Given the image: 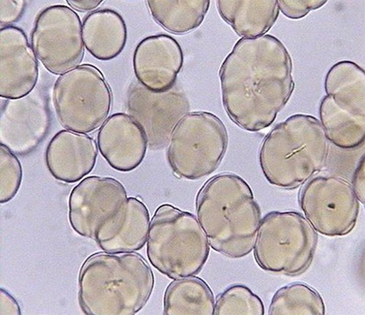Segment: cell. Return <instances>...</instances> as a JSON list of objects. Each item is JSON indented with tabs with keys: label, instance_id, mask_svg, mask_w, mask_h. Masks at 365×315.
<instances>
[{
	"label": "cell",
	"instance_id": "ba28073f",
	"mask_svg": "<svg viewBox=\"0 0 365 315\" xmlns=\"http://www.w3.org/2000/svg\"><path fill=\"white\" fill-rule=\"evenodd\" d=\"M227 145L225 125L217 116L190 113L178 121L170 135L168 160L177 177L200 180L218 169Z\"/></svg>",
	"mask_w": 365,
	"mask_h": 315
},
{
	"label": "cell",
	"instance_id": "cb8c5ba5",
	"mask_svg": "<svg viewBox=\"0 0 365 315\" xmlns=\"http://www.w3.org/2000/svg\"><path fill=\"white\" fill-rule=\"evenodd\" d=\"M215 314L263 315L264 306L262 299L248 287L234 285L218 296Z\"/></svg>",
	"mask_w": 365,
	"mask_h": 315
},
{
	"label": "cell",
	"instance_id": "277c9868",
	"mask_svg": "<svg viewBox=\"0 0 365 315\" xmlns=\"http://www.w3.org/2000/svg\"><path fill=\"white\" fill-rule=\"evenodd\" d=\"M329 140L319 120L295 114L276 125L264 139L259 162L267 182L282 189L297 188L326 165Z\"/></svg>",
	"mask_w": 365,
	"mask_h": 315
},
{
	"label": "cell",
	"instance_id": "7c38bea8",
	"mask_svg": "<svg viewBox=\"0 0 365 315\" xmlns=\"http://www.w3.org/2000/svg\"><path fill=\"white\" fill-rule=\"evenodd\" d=\"M128 199L126 189L118 180L108 177H87L71 193L70 224L78 235L95 239L100 228Z\"/></svg>",
	"mask_w": 365,
	"mask_h": 315
},
{
	"label": "cell",
	"instance_id": "484cf974",
	"mask_svg": "<svg viewBox=\"0 0 365 315\" xmlns=\"http://www.w3.org/2000/svg\"><path fill=\"white\" fill-rule=\"evenodd\" d=\"M279 11L288 19L297 20L306 17L310 12L322 8L327 1H277Z\"/></svg>",
	"mask_w": 365,
	"mask_h": 315
},
{
	"label": "cell",
	"instance_id": "f1b7e54d",
	"mask_svg": "<svg viewBox=\"0 0 365 315\" xmlns=\"http://www.w3.org/2000/svg\"><path fill=\"white\" fill-rule=\"evenodd\" d=\"M18 301L7 291L0 289V315H21Z\"/></svg>",
	"mask_w": 365,
	"mask_h": 315
},
{
	"label": "cell",
	"instance_id": "ffe728a7",
	"mask_svg": "<svg viewBox=\"0 0 365 315\" xmlns=\"http://www.w3.org/2000/svg\"><path fill=\"white\" fill-rule=\"evenodd\" d=\"M218 11L243 38L264 36L279 16L277 1H217Z\"/></svg>",
	"mask_w": 365,
	"mask_h": 315
},
{
	"label": "cell",
	"instance_id": "4316f807",
	"mask_svg": "<svg viewBox=\"0 0 365 315\" xmlns=\"http://www.w3.org/2000/svg\"><path fill=\"white\" fill-rule=\"evenodd\" d=\"M27 2L24 0H1L0 1V25L1 28L18 22L25 13Z\"/></svg>",
	"mask_w": 365,
	"mask_h": 315
},
{
	"label": "cell",
	"instance_id": "7402d4cb",
	"mask_svg": "<svg viewBox=\"0 0 365 315\" xmlns=\"http://www.w3.org/2000/svg\"><path fill=\"white\" fill-rule=\"evenodd\" d=\"M148 9L153 19L169 33L185 35L203 22L210 2L206 0L187 1H148Z\"/></svg>",
	"mask_w": 365,
	"mask_h": 315
},
{
	"label": "cell",
	"instance_id": "2e32d148",
	"mask_svg": "<svg viewBox=\"0 0 365 315\" xmlns=\"http://www.w3.org/2000/svg\"><path fill=\"white\" fill-rule=\"evenodd\" d=\"M148 139L140 122L123 113L110 116L98 135V149L109 166L115 171L130 172L143 162Z\"/></svg>",
	"mask_w": 365,
	"mask_h": 315
},
{
	"label": "cell",
	"instance_id": "5b68a950",
	"mask_svg": "<svg viewBox=\"0 0 365 315\" xmlns=\"http://www.w3.org/2000/svg\"><path fill=\"white\" fill-rule=\"evenodd\" d=\"M210 253L207 238L196 217L170 204L152 217L147 257L158 271L171 279L198 274Z\"/></svg>",
	"mask_w": 365,
	"mask_h": 315
},
{
	"label": "cell",
	"instance_id": "d6986e66",
	"mask_svg": "<svg viewBox=\"0 0 365 315\" xmlns=\"http://www.w3.org/2000/svg\"><path fill=\"white\" fill-rule=\"evenodd\" d=\"M126 22L119 13L103 9L86 16L83 22V38L88 52L99 61L118 57L128 42Z\"/></svg>",
	"mask_w": 365,
	"mask_h": 315
},
{
	"label": "cell",
	"instance_id": "44dd1931",
	"mask_svg": "<svg viewBox=\"0 0 365 315\" xmlns=\"http://www.w3.org/2000/svg\"><path fill=\"white\" fill-rule=\"evenodd\" d=\"M215 299L201 278L190 277L175 279L164 297L165 314H215Z\"/></svg>",
	"mask_w": 365,
	"mask_h": 315
},
{
	"label": "cell",
	"instance_id": "d4e9b609",
	"mask_svg": "<svg viewBox=\"0 0 365 315\" xmlns=\"http://www.w3.org/2000/svg\"><path fill=\"white\" fill-rule=\"evenodd\" d=\"M23 169L16 155L0 143V204L13 200L20 190Z\"/></svg>",
	"mask_w": 365,
	"mask_h": 315
},
{
	"label": "cell",
	"instance_id": "8992f818",
	"mask_svg": "<svg viewBox=\"0 0 365 315\" xmlns=\"http://www.w3.org/2000/svg\"><path fill=\"white\" fill-rule=\"evenodd\" d=\"M364 71L351 61L336 63L326 75L319 121L328 140L339 148L355 149L364 142Z\"/></svg>",
	"mask_w": 365,
	"mask_h": 315
},
{
	"label": "cell",
	"instance_id": "52a82bcc",
	"mask_svg": "<svg viewBox=\"0 0 365 315\" xmlns=\"http://www.w3.org/2000/svg\"><path fill=\"white\" fill-rule=\"evenodd\" d=\"M317 245L316 231L302 214L273 211L261 220L255 257L264 271L294 276L310 267Z\"/></svg>",
	"mask_w": 365,
	"mask_h": 315
},
{
	"label": "cell",
	"instance_id": "8fae6325",
	"mask_svg": "<svg viewBox=\"0 0 365 315\" xmlns=\"http://www.w3.org/2000/svg\"><path fill=\"white\" fill-rule=\"evenodd\" d=\"M299 202L314 229L327 237H343L355 227L359 200L351 185L336 176H314L301 188Z\"/></svg>",
	"mask_w": 365,
	"mask_h": 315
},
{
	"label": "cell",
	"instance_id": "7a4b0ae2",
	"mask_svg": "<svg viewBox=\"0 0 365 315\" xmlns=\"http://www.w3.org/2000/svg\"><path fill=\"white\" fill-rule=\"evenodd\" d=\"M196 211L212 249L230 259H241L252 253L261 212L245 179L232 173L210 178L198 193Z\"/></svg>",
	"mask_w": 365,
	"mask_h": 315
},
{
	"label": "cell",
	"instance_id": "9c48e42d",
	"mask_svg": "<svg viewBox=\"0 0 365 315\" xmlns=\"http://www.w3.org/2000/svg\"><path fill=\"white\" fill-rule=\"evenodd\" d=\"M57 118L67 130L89 134L109 118L113 94L103 73L85 64L61 75L53 88Z\"/></svg>",
	"mask_w": 365,
	"mask_h": 315
},
{
	"label": "cell",
	"instance_id": "4fadbf2b",
	"mask_svg": "<svg viewBox=\"0 0 365 315\" xmlns=\"http://www.w3.org/2000/svg\"><path fill=\"white\" fill-rule=\"evenodd\" d=\"M51 113L42 93L37 91L1 108V144L16 155L35 150L49 131Z\"/></svg>",
	"mask_w": 365,
	"mask_h": 315
},
{
	"label": "cell",
	"instance_id": "5bb4252c",
	"mask_svg": "<svg viewBox=\"0 0 365 315\" xmlns=\"http://www.w3.org/2000/svg\"><path fill=\"white\" fill-rule=\"evenodd\" d=\"M39 63L25 31L15 26L0 29V98L22 99L34 91Z\"/></svg>",
	"mask_w": 365,
	"mask_h": 315
},
{
	"label": "cell",
	"instance_id": "6da1fadb",
	"mask_svg": "<svg viewBox=\"0 0 365 315\" xmlns=\"http://www.w3.org/2000/svg\"><path fill=\"white\" fill-rule=\"evenodd\" d=\"M292 73L290 54L276 37L239 40L220 72L227 114L243 130L258 133L268 128L292 95Z\"/></svg>",
	"mask_w": 365,
	"mask_h": 315
},
{
	"label": "cell",
	"instance_id": "603a6c76",
	"mask_svg": "<svg viewBox=\"0 0 365 315\" xmlns=\"http://www.w3.org/2000/svg\"><path fill=\"white\" fill-rule=\"evenodd\" d=\"M269 314H325L322 296L305 283H292L279 289L273 296Z\"/></svg>",
	"mask_w": 365,
	"mask_h": 315
},
{
	"label": "cell",
	"instance_id": "9a60e30c",
	"mask_svg": "<svg viewBox=\"0 0 365 315\" xmlns=\"http://www.w3.org/2000/svg\"><path fill=\"white\" fill-rule=\"evenodd\" d=\"M133 63L135 78L145 89L165 93L173 87L184 66V52L170 36H151L138 44Z\"/></svg>",
	"mask_w": 365,
	"mask_h": 315
},
{
	"label": "cell",
	"instance_id": "83f0119b",
	"mask_svg": "<svg viewBox=\"0 0 365 315\" xmlns=\"http://www.w3.org/2000/svg\"><path fill=\"white\" fill-rule=\"evenodd\" d=\"M364 155L355 170L352 177V188L358 200L364 205Z\"/></svg>",
	"mask_w": 365,
	"mask_h": 315
},
{
	"label": "cell",
	"instance_id": "30bf717a",
	"mask_svg": "<svg viewBox=\"0 0 365 315\" xmlns=\"http://www.w3.org/2000/svg\"><path fill=\"white\" fill-rule=\"evenodd\" d=\"M31 46L43 66L52 74L63 75L79 66L85 53L80 16L64 5L42 10L34 23Z\"/></svg>",
	"mask_w": 365,
	"mask_h": 315
},
{
	"label": "cell",
	"instance_id": "e0dca14e",
	"mask_svg": "<svg viewBox=\"0 0 365 315\" xmlns=\"http://www.w3.org/2000/svg\"><path fill=\"white\" fill-rule=\"evenodd\" d=\"M98 150L93 138L67 130H61L47 145L46 165L56 180L75 183L93 171Z\"/></svg>",
	"mask_w": 365,
	"mask_h": 315
},
{
	"label": "cell",
	"instance_id": "ac0fdd59",
	"mask_svg": "<svg viewBox=\"0 0 365 315\" xmlns=\"http://www.w3.org/2000/svg\"><path fill=\"white\" fill-rule=\"evenodd\" d=\"M150 214L139 199L130 197L100 228L96 241L106 253H134L147 242Z\"/></svg>",
	"mask_w": 365,
	"mask_h": 315
},
{
	"label": "cell",
	"instance_id": "3957f363",
	"mask_svg": "<svg viewBox=\"0 0 365 315\" xmlns=\"http://www.w3.org/2000/svg\"><path fill=\"white\" fill-rule=\"evenodd\" d=\"M155 275L135 253H98L83 264L78 277V301L86 314L133 315L148 303Z\"/></svg>",
	"mask_w": 365,
	"mask_h": 315
},
{
	"label": "cell",
	"instance_id": "f546056e",
	"mask_svg": "<svg viewBox=\"0 0 365 315\" xmlns=\"http://www.w3.org/2000/svg\"><path fill=\"white\" fill-rule=\"evenodd\" d=\"M103 1H96V0H88V1H84V0H68L67 4L79 12H91L96 11V9L102 5Z\"/></svg>",
	"mask_w": 365,
	"mask_h": 315
}]
</instances>
